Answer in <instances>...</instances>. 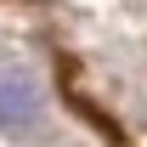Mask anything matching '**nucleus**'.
Wrapping results in <instances>:
<instances>
[{"instance_id": "nucleus-1", "label": "nucleus", "mask_w": 147, "mask_h": 147, "mask_svg": "<svg viewBox=\"0 0 147 147\" xmlns=\"http://www.w3.org/2000/svg\"><path fill=\"white\" fill-rule=\"evenodd\" d=\"M40 113H45V96H40L34 79L0 74V130H34Z\"/></svg>"}]
</instances>
